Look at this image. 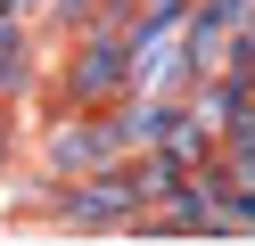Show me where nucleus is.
<instances>
[{
    "label": "nucleus",
    "mask_w": 255,
    "mask_h": 246,
    "mask_svg": "<svg viewBox=\"0 0 255 246\" xmlns=\"http://www.w3.org/2000/svg\"><path fill=\"white\" fill-rule=\"evenodd\" d=\"M124 90H132V74H124V33L91 25L83 41H74V58H66V98L74 107H124Z\"/></svg>",
    "instance_id": "f257e3e1"
},
{
    "label": "nucleus",
    "mask_w": 255,
    "mask_h": 246,
    "mask_svg": "<svg viewBox=\"0 0 255 246\" xmlns=\"http://www.w3.org/2000/svg\"><path fill=\"white\" fill-rule=\"evenodd\" d=\"M116 156H124V140H116V115L107 107H91V123L74 115V123L50 131V172L58 180H83V172H99V164H116Z\"/></svg>",
    "instance_id": "f03ea898"
},
{
    "label": "nucleus",
    "mask_w": 255,
    "mask_h": 246,
    "mask_svg": "<svg viewBox=\"0 0 255 246\" xmlns=\"http://www.w3.org/2000/svg\"><path fill=\"white\" fill-rule=\"evenodd\" d=\"M0 8H17V16H33V8H41V0H0Z\"/></svg>",
    "instance_id": "7ed1b4c3"
}]
</instances>
